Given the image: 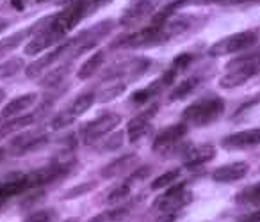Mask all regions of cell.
Listing matches in <instances>:
<instances>
[{
	"instance_id": "cell-1",
	"label": "cell",
	"mask_w": 260,
	"mask_h": 222,
	"mask_svg": "<svg viewBox=\"0 0 260 222\" xmlns=\"http://www.w3.org/2000/svg\"><path fill=\"white\" fill-rule=\"evenodd\" d=\"M224 112V101L219 96H205L191 103L182 112V123L194 126H207L216 123Z\"/></svg>"
},
{
	"instance_id": "cell-2",
	"label": "cell",
	"mask_w": 260,
	"mask_h": 222,
	"mask_svg": "<svg viewBox=\"0 0 260 222\" xmlns=\"http://www.w3.org/2000/svg\"><path fill=\"white\" fill-rule=\"evenodd\" d=\"M96 6H98L96 0H70L62 11H59L57 15L52 16L48 27L66 36V34L75 29L87 15H91V11H93Z\"/></svg>"
},
{
	"instance_id": "cell-3",
	"label": "cell",
	"mask_w": 260,
	"mask_h": 222,
	"mask_svg": "<svg viewBox=\"0 0 260 222\" xmlns=\"http://www.w3.org/2000/svg\"><path fill=\"white\" fill-rule=\"evenodd\" d=\"M256 40H258L256 30H242V32L230 34V36L216 41L209 48V55L210 57H224V55L237 54V52H242L246 48L256 45Z\"/></svg>"
},
{
	"instance_id": "cell-4",
	"label": "cell",
	"mask_w": 260,
	"mask_h": 222,
	"mask_svg": "<svg viewBox=\"0 0 260 222\" xmlns=\"http://www.w3.org/2000/svg\"><path fill=\"white\" fill-rule=\"evenodd\" d=\"M112 27H114V22H112V20H104V22H100L98 25L91 27V29L80 32L77 38H73L72 40V48H73L72 57L75 59V57H79V55H82L84 52L93 50V48L100 43V40H104V38L111 32Z\"/></svg>"
},
{
	"instance_id": "cell-5",
	"label": "cell",
	"mask_w": 260,
	"mask_h": 222,
	"mask_svg": "<svg viewBox=\"0 0 260 222\" xmlns=\"http://www.w3.org/2000/svg\"><path fill=\"white\" fill-rule=\"evenodd\" d=\"M192 201V192L185 189V181L171 183L168 190L155 201V208L164 213H177L178 210L185 208Z\"/></svg>"
},
{
	"instance_id": "cell-6",
	"label": "cell",
	"mask_w": 260,
	"mask_h": 222,
	"mask_svg": "<svg viewBox=\"0 0 260 222\" xmlns=\"http://www.w3.org/2000/svg\"><path fill=\"white\" fill-rule=\"evenodd\" d=\"M121 123V116L116 112H104L102 116H98L96 119L89 121L82 128V140L86 144H91L94 140H98L100 137L111 133L116 126Z\"/></svg>"
},
{
	"instance_id": "cell-7",
	"label": "cell",
	"mask_w": 260,
	"mask_h": 222,
	"mask_svg": "<svg viewBox=\"0 0 260 222\" xmlns=\"http://www.w3.org/2000/svg\"><path fill=\"white\" fill-rule=\"evenodd\" d=\"M162 43V38H160V27L148 25L143 27V29L136 30V32L128 34L125 38H119L116 43H112V48H141V47H153V45Z\"/></svg>"
},
{
	"instance_id": "cell-8",
	"label": "cell",
	"mask_w": 260,
	"mask_h": 222,
	"mask_svg": "<svg viewBox=\"0 0 260 222\" xmlns=\"http://www.w3.org/2000/svg\"><path fill=\"white\" fill-rule=\"evenodd\" d=\"M50 20H52V16H50ZM50 20H48V23H50ZM48 23L41 30H38V32L27 41L25 48H23V52H25L27 55H38V54H41V52L48 50V48L57 47V45L66 38L64 34L50 29Z\"/></svg>"
},
{
	"instance_id": "cell-9",
	"label": "cell",
	"mask_w": 260,
	"mask_h": 222,
	"mask_svg": "<svg viewBox=\"0 0 260 222\" xmlns=\"http://www.w3.org/2000/svg\"><path fill=\"white\" fill-rule=\"evenodd\" d=\"M187 133V125L185 123H177V125H171L168 128H164L162 132L157 133V137L153 139L152 151L157 155H166L180 142L182 139Z\"/></svg>"
},
{
	"instance_id": "cell-10",
	"label": "cell",
	"mask_w": 260,
	"mask_h": 222,
	"mask_svg": "<svg viewBox=\"0 0 260 222\" xmlns=\"http://www.w3.org/2000/svg\"><path fill=\"white\" fill-rule=\"evenodd\" d=\"M70 50H72V40L64 41V43H59L57 47H54L52 52H48V54L41 55L40 59L30 62V64L25 68V77L27 79H38L45 69L50 68L55 61H59V59H61L64 54H68Z\"/></svg>"
},
{
	"instance_id": "cell-11",
	"label": "cell",
	"mask_w": 260,
	"mask_h": 222,
	"mask_svg": "<svg viewBox=\"0 0 260 222\" xmlns=\"http://www.w3.org/2000/svg\"><path fill=\"white\" fill-rule=\"evenodd\" d=\"M260 140V130L258 128H251V130H244V132H237L226 135L221 139V147L228 151L234 150H246V147L256 146Z\"/></svg>"
},
{
	"instance_id": "cell-12",
	"label": "cell",
	"mask_w": 260,
	"mask_h": 222,
	"mask_svg": "<svg viewBox=\"0 0 260 222\" xmlns=\"http://www.w3.org/2000/svg\"><path fill=\"white\" fill-rule=\"evenodd\" d=\"M47 140L48 139L43 132H25L11 140V151L16 157H20V155H25L29 151H36L38 147L45 146Z\"/></svg>"
},
{
	"instance_id": "cell-13",
	"label": "cell",
	"mask_w": 260,
	"mask_h": 222,
	"mask_svg": "<svg viewBox=\"0 0 260 222\" xmlns=\"http://www.w3.org/2000/svg\"><path fill=\"white\" fill-rule=\"evenodd\" d=\"M153 8H155L153 0H132L119 18V25H136L139 20L146 18L153 11Z\"/></svg>"
},
{
	"instance_id": "cell-14",
	"label": "cell",
	"mask_w": 260,
	"mask_h": 222,
	"mask_svg": "<svg viewBox=\"0 0 260 222\" xmlns=\"http://www.w3.org/2000/svg\"><path fill=\"white\" fill-rule=\"evenodd\" d=\"M258 73V62L255 64H249L244 66V68H239V69H232V71H226V75H223L219 79V86L223 89H234V87H241L248 82L249 79Z\"/></svg>"
},
{
	"instance_id": "cell-15",
	"label": "cell",
	"mask_w": 260,
	"mask_h": 222,
	"mask_svg": "<svg viewBox=\"0 0 260 222\" xmlns=\"http://www.w3.org/2000/svg\"><path fill=\"white\" fill-rule=\"evenodd\" d=\"M139 162V157L138 153H126L123 157L116 158L112 160L111 164H107L104 169L100 171V176L104 179H111V178H116V176H121L125 174L128 169H134Z\"/></svg>"
},
{
	"instance_id": "cell-16",
	"label": "cell",
	"mask_w": 260,
	"mask_h": 222,
	"mask_svg": "<svg viewBox=\"0 0 260 222\" xmlns=\"http://www.w3.org/2000/svg\"><path fill=\"white\" fill-rule=\"evenodd\" d=\"M249 171L248 162H234V164L223 165V167H217L212 172V179L217 183H232L242 179Z\"/></svg>"
},
{
	"instance_id": "cell-17",
	"label": "cell",
	"mask_w": 260,
	"mask_h": 222,
	"mask_svg": "<svg viewBox=\"0 0 260 222\" xmlns=\"http://www.w3.org/2000/svg\"><path fill=\"white\" fill-rule=\"evenodd\" d=\"M216 157V147L212 144H202V146L189 147L184 153V165L187 169H196L207 162L214 160Z\"/></svg>"
},
{
	"instance_id": "cell-18",
	"label": "cell",
	"mask_w": 260,
	"mask_h": 222,
	"mask_svg": "<svg viewBox=\"0 0 260 222\" xmlns=\"http://www.w3.org/2000/svg\"><path fill=\"white\" fill-rule=\"evenodd\" d=\"M192 27V16H171L170 20H166V22L160 25V38H162V43H166L168 40H171V38L178 36V34H184L187 32L189 29Z\"/></svg>"
},
{
	"instance_id": "cell-19",
	"label": "cell",
	"mask_w": 260,
	"mask_h": 222,
	"mask_svg": "<svg viewBox=\"0 0 260 222\" xmlns=\"http://www.w3.org/2000/svg\"><path fill=\"white\" fill-rule=\"evenodd\" d=\"M38 100L36 93H29V94H22V96H16L6 105L2 110H0V121H6L9 118H15V116L25 112L27 108H30Z\"/></svg>"
},
{
	"instance_id": "cell-20",
	"label": "cell",
	"mask_w": 260,
	"mask_h": 222,
	"mask_svg": "<svg viewBox=\"0 0 260 222\" xmlns=\"http://www.w3.org/2000/svg\"><path fill=\"white\" fill-rule=\"evenodd\" d=\"M36 121V114H25V116H18V118H9L6 121H2L0 125V137H8L9 133H15L18 130H23L27 126H30Z\"/></svg>"
},
{
	"instance_id": "cell-21",
	"label": "cell",
	"mask_w": 260,
	"mask_h": 222,
	"mask_svg": "<svg viewBox=\"0 0 260 222\" xmlns=\"http://www.w3.org/2000/svg\"><path fill=\"white\" fill-rule=\"evenodd\" d=\"M104 61H105V52H102V50L94 52V54L91 55V57L87 59V61L84 62V64L79 68V73H77V79L82 80V82H84V80H89L91 77L96 75V71L102 68Z\"/></svg>"
},
{
	"instance_id": "cell-22",
	"label": "cell",
	"mask_w": 260,
	"mask_h": 222,
	"mask_svg": "<svg viewBox=\"0 0 260 222\" xmlns=\"http://www.w3.org/2000/svg\"><path fill=\"white\" fill-rule=\"evenodd\" d=\"M162 89H166L162 79H157L155 82H152L150 86L143 87V89H139V91H134V93L130 94V101L138 105H145L146 101H150L153 96H157Z\"/></svg>"
},
{
	"instance_id": "cell-23",
	"label": "cell",
	"mask_w": 260,
	"mask_h": 222,
	"mask_svg": "<svg viewBox=\"0 0 260 222\" xmlns=\"http://www.w3.org/2000/svg\"><path fill=\"white\" fill-rule=\"evenodd\" d=\"M70 68H72V64H70V62H64V64H59L57 68L50 69V71L41 79L40 86L45 87V89H48V87H57L59 84L66 79V75L70 73Z\"/></svg>"
},
{
	"instance_id": "cell-24",
	"label": "cell",
	"mask_w": 260,
	"mask_h": 222,
	"mask_svg": "<svg viewBox=\"0 0 260 222\" xmlns=\"http://www.w3.org/2000/svg\"><path fill=\"white\" fill-rule=\"evenodd\" d=\"M200 84V79L198 77H191V79H185L182 80L180 84H178L177 87H175L173 91H171L170 94V101H178V100H184L185 96H189V94L192 93V91L198 87Z\"/></svg>"
},
{
	"instance_id": "cell-25",
	"label": "cell",
	"mask_w": 260,
	"mask_h": 222,
	"mask_svg": "<svg viewBox=\"0 0 260 222\" xmlns=\"http://www.w3.org/2000/svg\"><path fill=\"white\" fill-rule=\"evenodd\" d=\"M22 69H25V61L22 57L6 59L4 62H0V80L11 79V77L18 75Z\"/></svg>"
},
{
	"instance_id": "cell-26",
	"label": "cell",
	"mask_w": 260,
	"mask_h": 222,
	"mask_svg": "<svg viewBox=\"0 0 260 222\" xmlns=\"http://www.w3.org/2000/svg\"><path fill=\"white\" fill-rule=\"evenodd\" d=\"M94 101H96V96H94L93 93L82 94V96H79L75 101H73L72 108H70V114H73L75 118H80V116H82L84 112H87L91 107H93Z\"/></svg>"
},
{
	"instance_id": "cell-27",
	"label": "cell",
	"mask_w": 260,
	"mask_h": 222,
	"mask_svg": "<svg viewBox=\"0 0 260 222\" xmlns=\"http://www.w3.org/2000/svg\"><path fill=\"white\" fill-rule=\"evenodd\" d=\"M258 197H260V185L258 183H253V185L242 189L241 192L235 196V203L239 204H258Z\"/></svg>"
},
{
	"instance_id": "cell-28",
	"label": "cell",
	"mask_w": 260,
	"mask_h": 222,
	"mask_svg": "<svg viewBox=\"0 0 260 222\" xmlns=\"http://www.w3.org/2000/svg\"><path fill=\"white\" fill-rule=\"evenodd\" d=\"M125 91H126V84L125 82L111 84L109 87H105V89L100 91L96 101H100V103H107V101H112V100H116V98H119L123 93H125Z\"/></svg>"
},
{
	"instance_id": "cell-29",
	"label": "cell",
	"mask_w": 260,
	"mask_h": 222,
	"mask_svg": "<svg viewBox=\"0 0 260 222\" xmlns=\"http://www.w3.org/2000/svg\"><path fill=\"white\" fill-rule=\"evenodd\" d=\"M128 215L126 208H116V210H107V211H100L98 215L91 217L87 222H119Z\"/></svg>"
},
{
	"instance_id": "cell-30",
	"label": "cell",
	"mask_w": 260,
	"mask_h": 222,
	"mask_svg": "<svg viewBox=\"0 0 260 222\" xmlns=\"http://www.w3.org/2000/svg\"><path fill=\"white\" fill-rule=\"evenodd\" d=\"M180 174H182L180 169H171V171H166L164 174H160L159 178L153 179L152 189L153 190H160V189H164V187H170L171 183H175L178 178H180Z\"/></svg>"
},
{
	"instance_id": "cell-31",
	"label": "cell",
	"mask_w": 260,
	"mask_h": 222,
	"mask_svg": "<svg viewBox=\"0 0 260 222\" xmlns=\"http://www.w3.org/2000/svg\"><path fill=\"white\" fill-rule=\"evenodd\" d=\"M258 62V54H246V55H241V57H235L232 59L230 62L226 64V71H232V69H239V68H244V66H249V64H255Z\"/></svg>"
},
{
	"instance_id": "cell-32",
	"label": "cell",
	"mask_w": 260,
	"mask_h": 222,
	"mask_svg": "<svg viewBox=\"0 0 260 222\" xmlns=\"http://www.w3.org/2000/svg\"><path fill=\"white\" fill-rule=\"evenodd\" d=\"M123 139H125V133L114 132L107 140H104V144H102V151H104V153H112V151L119 150V147L123 146Z\"/></svg>"
},
{
	"instance_id": "cell-33",
	"label": "cell",
	"mask_w": 260,
	"mask_h": 222,
	"mask_svg": "<svg viewBox=\"0 0 260 222\" xmlns=\"http://www.w3.org/2000/svg\"><path fill=\"white\" fill-rule=\"evenodd\" d=\"M57 220V213L55 210H38L30 213L23 222H55Z\"/></svg>"
},
{
	"instance_id": "cell-34",
	"label": "cell",
	"mask_w": 260,
	"mask_h": 222,
	"mask_svg": "<svg viewBox=\"0 0 260 222\" xmlns=\"http://www.w3.org/2000/svg\"><path fill=\"white\" fill-rule=\"evenodd\" d=\"M75 116L73 114H70V110H66V112H61V114H57L54 119L50 121V126L54 130H61V128H66V126H70V125H73V121H75Z\"/></svg>"
},
{
	"instance_id": "cell-35",
	"label": "cell",
	"mask_w": 260,
	"mask_h": 222,
	"mask_svg": "<svg viewBox=\"0 0 260 222\" xmlns=\"http://www.w3.org/2000/svg\"><path fill=\"white\" fill-rule=\"evenodd\" d=\"M152 130V125H145V126H134V128H126V137H128V142H138V140L145 139L146 135Z\"/></svg>"
},
{
	"instance_id": "cell-36",
	"label": "cell",
	"mask_w": 260,
	"mask_h": 222,
	"mask_svg": "<svg viewBox=\"0 0 260 222\" xmlns=\"http://www.w3.org/2000/svg\"><path fill=\"white\" fill-rule=\"evenodd\" d=\"M94 187H96L94 181H87V183H82V185H77V187H73L72 190H68L62 199H75V197H80V196H84V194L91 192Z\"/></svg>"
},
{
	"instance_id": "cell-37",
	"label": "cell",
	"mask_w": 260,
	"mask_h": 222,
	"mask_svg": "<svg viewBox=\"0 0 260 222\" xmlns=\"http://www.w3.org/2000/svg\"><path fill=\"white\" fill-rule=\"evenodd\" d=\"M130 196V185H119L114 190H111L107 196V203H119V201L126 199Z\"/></svg>"
},
{
	"instance_id": "cell-38",
	"label": "cell",
	"mask_w": 260,
	"mask_h": 222,
	"mask_svg": "<svg viewBox=\"0 0 260 222\" xmlns=\"http://www.w3.org/2000/svg\"><path fill=\"white\" fill-rule=\"evenodd\" d=\"M194 61V55L192 54H180V55H177V57L173 59V64H171V68L173 69H177L178 73L180 71H184L185 68H189V64Z\"/></svg>"
},
{
	"instance_id": "cell-39",
	"label": "cell",
	"mask_w": 260,
	"mask_h": 222,
	"mask_svg": "<svg viewBox=\"0 0 260 222\" xmlns=\"http://www.w3.org/2000/svg\"><path fill=\"white\" fill-rule=\"evenodd\" d=\"M150 172H152V167L150 165H145V167H138L132 174L128 176V179H126V185H132L134 181H143V179H146L150 176Z\"/></svg>"
},
{
	"instance_id": "cell-40",
	"label": "cell",
	"mask_w": 260,
	"mask_h": 222,
	"mask_svg": "<svg viewBox=\"0 0 260 222\" xmlns=\"http://www.w3.org/2000/svg\"><path fill=\"white\" fill-rule=\"evenodd\" d=\"M248 2H255V0H210V4H219V6H239V4H248Z\"/></svg>"
},
{
	"instance_id": "cell-41",
	"label": "cell",
	"mask_w": 260,
	"mask_h": 222,
	"mask_svg": "<svg viewBox=\"0 0 260 222\" xmlns=\"http://www.w3.org/2000/svg\"><path fill=\"white\" fill-rule=\"evenodd\" d=\"M11 6L15 9H18V11H22V9H23V2H22V0H11Z\"/></svg>"
},
{
	"instance_id": "cell-42",
	"label": "cell",
	"mask_w": 260,
	"mask_h": 222,
	"mask_svg": "<svg viewBox=\"0 0 260 222\" xmlns=\"http://www.w3.org/2000/svg\"><path fill=\"white\" fill-rule=\"evenodd\" d=\"M4 100H6V91L2 89V87H0V103H2Z\"/></svg>"
},
{
	"instance_id": "cell-43",
	"label": "cell",
	"mask_w": 260,
	"mask_h": 222,
	"mask_svg": "<svg viewBox=\"0 0 260 222\" xmlns=\"http://www.w3.org/2000/svg\"><path fill=\"white\" fill-rule=\"evenodd\" d=\"M4 155H6V150L4 147H0V162L4 160Z\"/></svg>"
},
{
	"instance_id": "cell-44",
	"label": "cell",
	"mask_w": 260,
	"mask_h": 222,
	"mask_svg": "<svg viewBox=\"0 0 260 222\" xmlns=\"http://www.w3.org/2000/svg\"><path fill=\"white\" fill-rule=\"evenodd\" d=\"M64 222H80L79 218H68V220H64Z\"/></svg>"
},
{
	"instance_id": "cell-45",
	"label": "cell",
	"mask_w": 260,
	"mask_h": 222,
	"mask_svg": "<svg viewBox=\"0 0 260 222\" xmlns=\"http://www.w3.org/2000/svg\"><path fill=\"white\" fill-rule=\"evenodd\" d=\"M38 4H43V2H48V0H36Z\"/></svg>"
},
{
	"instance_id": "cell-46",
	"label": "cell",
	"mask_w": 260,
	"mask_h": 222,
	"mask_svg": "<svg viewBox=\"0 0 260 222\" xmlns=\"http://www.w3.org/2000/svg\"><path fill=\"white\" fill-rule=\"evenodd\" d=\"M96 2H109V0H96Z\"/></svg>"
}]
</instances>
